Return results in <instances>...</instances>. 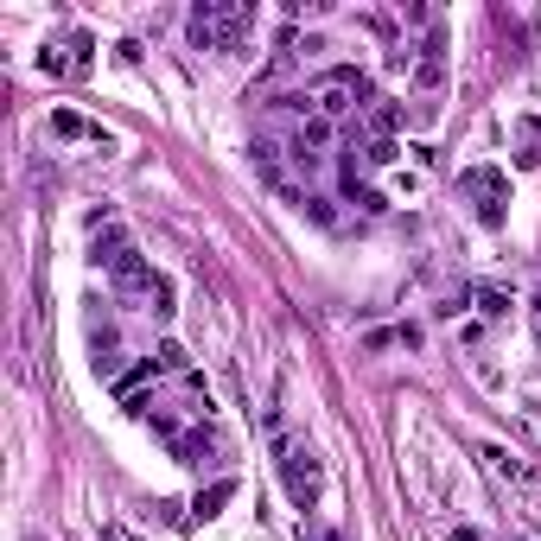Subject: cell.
<instances>
[{
	"label": "cell",
	"mask_w": 541,
	"mask_h": 541,
	"mask_svg": "<svg viewBox=\"0 0 541 541\" xmlns=\"http://www.w3.org/2000/svg\"><path fill=\"white\" fill-rule=\"evenodd\" d=\"M281 484H287V497H293V510H312L325 491V465H319V452H312L306 440H293L281 452Z\"/></svg>",
	"instance_id": "cell-1"
},
{
	"label": "cell",
	"mask_w": 541,
	"mask_h": 541,
	"mask_svg": "<svg viewBox=\"0 0 541 541\" xmlns=\"http://www.w3.org/2000/svg\"><path fill=\"white\" fill-rule=\"evenodd\" d=\"M459 191L478 204V223H491V230H497V223H503V204H510V179H503L497 166H465V172H459Z\"/></svg>",
	"instance_id": "cell-2"
},
{
	"label": "cell",
	"mask_w": 541,
	"mask_h": 541,
	"mask_svg": "<svg viewBox=\"0 0 541 541\" xmlns=\"http://www.w3.org/2000/svg\"><path fill=\"white\" fill-rule=\"evenodd\" d=\"M414 90H421V96L446 90V26H433L427 45H421V58H414Z\"/></svg>",
	"instance_id": "cell-3"
},
{
	"label": "cell",
	"mask_w": 541,
	"mask_h": 541,
	"mask_svg": "<svg viewBox=\"0 0 541 541\" xmlns=\"http://www.w3.org/2000/svg\"><path fill=\"white\" fill-rule=\"evenodd\" d=\"M39 71L45 77H90V32H77L71 45H45Z\"/></svg>",
	"instance_id": "cell-4"
},
{
	"label": "cell",
	"mask_w": 541,
	"mask_h": 541,
	"mask_svg": "<svg viewBox=\"0 0 541 541\" xmlns=\"http://www.w3.org/2000/svg\"><path fill=\"white\" fill-rule=\"evenodd\" d=\"M90 363H96V376L121 382V338H115V325H109V319H96V325H90Z\"/></svg>",
	"instance_id": "cell-5"
},
{
	"label": "cell",
	"mask_w": 541,
	"mask_h": 541,
	"mask_svg": "<svg viewBox=\"0 0 541 541\" xmlns=\"http://www.w3.org/2000/svg\"><path fill=\"white\" fill-rule=\"evenodd\" d=\"M395 128H401V102L376 96L370 109H363V141H395Z\"/></svg>",
	"instance_id": "cell-6"
},
{
	"label": "cell",
	"mask_w": 541,
	"mask_h": 541,
	"mask_svg": "<svg viewBox=\"0 0 541 541\" xmlns=\"http://www.w3.org/2000/svg\"><path fill=\"white\" fill-rule=\"evenodd\" d=\"M211 452H217V433H211V427H191V433H179V440H172V459L191 465V471L211 465Z\"/></svg>",
	"instance_id": "cell-7"
},
{
	"label": "cell",
	"mask_w": 541,
	"mask_h": 541,
	"mask_svg": "<svg viewBox=\"0 0 541 541\" xmlns=\"http://www.w3.org/2000/svg\"><path fill=\"white\" fill-rule=\"evenodd\" d=\"M331 141H338V121H325V115L300 121V134H293V147H306V153H319V147H331Z\"/></svg>",
	"instance_id": "cell-8"
},
{
	"label": "cell",
	"mask_w": 541,
	"mask_h": 541,
	"mask_svg": "<svg viewBox=\"0 0 541 541\" xmlns=\"http://www.w3.org/2000/svg\"><path fill=\"white\" fill-rule=\"evenodd\" d=\"M51 134H58V141H83V134H90V141H102V128H90V121H77L71 109H58V115H51Z\"/></svg>",
	"instance_id": "cell-9"
},
{
	"label": "cell",
	"mask_w": 541,
	"mask_h": 541,
	"mask_svg": "<svg viewBox=\"0 0 541 541\" xmlns=\"http://www.w3.org/2000/svg\"><path fill=\"white\" fill-rule=\"evenodd\" d=\"M230 497H236V478H217L211 491H198V503H191V510H198V516H217V510H223V503H230Z\"/></svg>",
	"instance_id": "cell-10"
},
{
	"label": "cell",
	"mask_w": 541,
	"mask_h": 541,
	"mask_svg": "<svg viewBox=\"0 0 541 541\" xmlns=\"http://www.w3.org/2000/svg\"><path fill=\"white\" fill-rule=\"evenodd\" d=\"M484 459H491V465L503 471V478H516V484H529V478H535V471H529V465H522V459H516V452H503V446H484Z\"/></svg>",
	"instance_id": "cell-11"
},
{
	"label": "cell",
	"mask_w": 541,
	"mask_h": 541,
	"mask_svg": "<svg viewBox=\"0 0 541 541\" xmlns=\"http://www.w3.org/2000/svg\"><path fill=\"white\" fill-rule=\"evenodd\" d=\"M395 160H401L395 141H363V166H370V172H389Z\"/></svg>",
	"instance_id": "cell-12"
},
{
	"label": "cell",
	"mask_w": 541,
	"mask_h": 541,
	"mask_svg": "<svg viewBox=\"0 0 541 541\" xmlns=\"http://www.w3.org/2000/svg\"><path fill=\"white\" fill-rule=\"evenodd\" d=\"M478 312H484V319H503V312H510V293L484 281V287H478Z\"/></svg>",
	"instance_id": "cell-13"
},
{
	"label": "cell",
	"mask_w": 541,
	"mask_h": 541,
	"mask_svg": "<svg viewBox=\"0 0 541 541\" xmlns=\"http://www.w3.org/2000/svg\"><path fill=\"white\" fill-rule=\"evenodd\" d=\"M153 357H160V370H166V376H191V357H185V344H160Z\"/></svg>",
	"instance_id": "cell-14"
},
{
	"label": "cell",
	"mask_w": 541,
	"mask_h": 541,
	"mask_svg": "<svg viewBox=\"0 0 541 541\" xmlns=\"http://www.w3.org/2000/svg\"><path fill=\"white\" fill-rule=\"evenodd\" d=\"M306 541H338L331 529H319V522H306Z\"/></svg>",
	"instance_id": "cell-15"
},
{
	"label": "cell",
	"mask_w": 541,
	"mask_h": 541,
	"mask_svg": "<svg viewBox=\"0 0 541 541\" xmlns=\"http://www.w3.org/2000/svg\"><path fill=\"white\" fill-rule=\"evenodd\" d=\"M452 541H484V535L478 529H452Z\"/></svg>",
	"instance_id": "cell-16"
},
{
	"label": "cell",
	"mask_w": 541,
	"mask_h": 541,
	"mask_svg": "<svg viewBox=\"0 0 541 541\" xmlns=\"http://www.w3.org/2000/svg\"><path fill=\"white\" fill-rule=\"evenodd\" d=\"M535 312H541V293H535Z\"/></svg>",
	"instance_id": "cell-17"
},
{
	"label": "cell",
	"mask_w": 541,
	"mask_h": 541,
	"mask_svg": "<svg viewBox=\"0 0 541 541\" xmlns=\"http://www.w3.org/2000/svg\"><path fill=\"white\" fill-rule=\"evenodd\" d=\"M535 338H541V325H535Z\"/></svg>",
	"instance_id": "cell-18"
}]
</instances>
